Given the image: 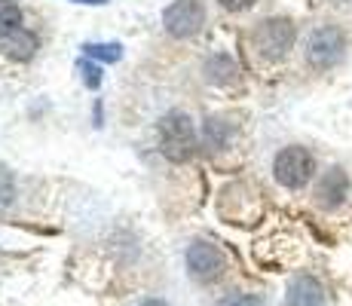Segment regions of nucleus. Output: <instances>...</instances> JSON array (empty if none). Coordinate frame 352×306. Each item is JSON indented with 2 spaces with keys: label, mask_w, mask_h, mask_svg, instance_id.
<instances>
[{
  "label": "nucleus",
  "mask_w": 352,
  "mask_h": 306,
  "mask_svg": "<svg viewBox=\"0 0 352 306\" xmlns=\"http://www.w3.org/2000/svg\"><path fill=\"white\" fill-rule=\"evenodd\" d=\"M160 144H162V153L172 162L190 160L196 147V135H193V122L184 111L166 113V120L160 122Z\"/></svg>",
  "instance_id": "obj_1"
},
{
  "label": "nucleus",
  "mask_w": 352,
  "mask_h": 306,
  "mask_svg": "<svg viewBox=\"0 0 352 306\" xmlns=\"http://www.w3.org/2000/svg\"><path fill=\"white\" fill-rule=\"evenodd\" d=\"M346 52V34H343L337 25H322L309 34L307 40V61L316 67V71H328Z\"/></svg>",
  "instance_id": "obj_2"
},
{
  "label": "nucleus",
  "mask_w": 352,
  "mask_h": 306,
  "mask_svg": "<svg viewBox=\"0 0 352 306\" xmlns=\"http://www.w3.org/2000/svg\"><path fill=\"white\" fill-rule=\"evenodd\" d=\"M313 172H316V160L307 147H285V151H279V156H276V162H273L276 181L288 190L307 187Z\"/></svg>",
  "instance_id": "obj_3"
},
{
  "label": "nucleus",
  "mask_w": 352,
  "mask_h": 306,
  "mask_svg": "<svg viewBox=\"0 0 352 306\" xmlns=\"http://www.w3.org/2000/svg\"><path fill=\"white\" fill-rule=\"evenodd\" d=\"M294 25L288 22V19H267V22H261L254 28V50L261 52L263 58L276 61L282 56H288V50L294 46Z\"/></svg>",
  "instance_id": "obj_4"
},
{
  "label": "nucleus",
  "mask_w": 352,
  "mask_h": 306,
  "mask_svg": "<svg viewBox=\"0 0 352 306\" xmlns=\"http://www.w3.org/2000/svg\"><path fill=\"white\" fill-rule=\"evenodd\" d=\"M187 273H190L196 282H214V278L224 276L227 270V257L224 251L218 248V245L212 242H193L190 248H187Z\"/></svg>",
  "instance_id": "obj_5"
},
{
  "label": "nucleus",
  "mask_w": 352,
  "mask_h": 306,
  "mask_svg": "<svg viewBox=\"0 0 352 306\" xmlns=\"http://www.w3.org/2000/svg\"><path fill=\"white\" fill-rule=\"evenodd\" d=\"M162 22H166V31L175 34V37H190L206 22V10H202L199 0H175L166 10Z\"/></svg>",
  "instance_id": "obj_6"
},
{
  "label": "nucleus",
  "mask_w": 352,
  "mask_h": 306,
  "mask_svg": "<svg viewBox=\"0 0 352 306\" xmlns=\"http://www.w3.org/2000/svg\"><path fill=\"white\" fill-rule=\"evenodd\" d=\"M346 193H349V178L340 166L328 168L319 178V184H316V202H319L322 208H337L346 199Z\"/></svg>",
  "instance_id": "obj_7"
},
{
  "label": "nucleus",
  "mask_w": 352,
  "mask_h": 306,
  "mask_svg": "<svg viewBox=\"0 0 352 306\" xmlns=\"http://www.w3.org/2000/svg\"><path fill=\"white\" fill-rule=\"evenodd\" d=\"M285 306H324V288L319 278L300 273L288 282L285 288Z\"/></svg>",
  "instance_id": "obj_8"
},
{
  "label": "nucleus",
  "mask_w": 352,
  "mask_h": 306,
  "mask_svg": "<svg viewBox=\"0 0 352 306\" xmlns=\"http://www.w3.org/2000/svg\"><path fill=\"white\" fill-rule=\"evenodd\" d=\"M34 50H37V37H34L31 31H25V28H19L16 34H10V37L3 40V52L10 58L25 61V58L34 56Z\"/></svg>",
  "instance_id": "obj_9"
},
{
  "label": "nucleus",
  "mask_w": 352,
  "mask_h": 306,
  "mask_svg": "<svg viewBox=\"0 0 352 306\" xmlns=\"http://www.w3.org/2000/svg\"><path fill=\"white\" fill-rule=\"evenodd\" d=\"M236 74H239V67H236V61L230 56H214L206 61V77L212 83H233Z\"/></svg>",
  "instance_id": "obj_10"
},
{
  "label": "nucleus",
  "mask_w": 352,
  "mask_h": 306,
  "mask_svg": "<svg viewBox=\"0 0 352 306\" xmlns=\"http://www.w3.org/2000/svg\"><path fill=\"white\" fill-rule=\"evenodd\" d=\"M19 28H22V12H19V6L10 3V0H0V40H6Z\"/></svg>",
  "instance_id": "obj_11"
},
{
  "label": "nucleus",
  "mask_w": 352,
  "mask_h": 306,
  "mask_svg": "<svg viewBox=\"0 0 352 306\" xmlns=\"http://www.w3.org/2000/svg\"><path fill=\"white\" fill-rule=\"evenodd\" d=\"M227 141H230V126L224 120H208L206 122V144L212 147H227Z\"/></svg>",
  "instance_id": "obj_12"
},
{
  "label": "nucleus",
  "mask_w": 352,
  "mask_h": 306,
  "mask_svg": "<svg viewBox=\"0 0 352 306\" xmlns=\"http://www.w3.org/2000/svg\"><path fill=\"white\" fill-rule=\"evenodd\" d=\"M83 50L89 58H101V61H120V56H123V50L117 43H89Z\"/></svg>",
  "instance_id": "obj_13"
},
{
  "label": "nucleus",
  "mask_w": 352,
  "mask_h": 306,
  "mask_svg": "<svg viewBox=\"0 0 352 306\" xmlns=\"http://www.w3.org/2000/svg\"><path fill=\"white\" fill-rule=\"evenodd\" d=\"M218 306H263V300L257 294H245V291H233V294L221 297Z\"/></svg>",
  "instance_id": "obj_14"
},
{
  "label": "nucleus",
  "mask_w": 352,
  "mask_h": 306,
  "mask_svg": "<svg viewBox=\"0 0 352 306\" xmlns=\"http://www.w3.org/2000/svg\"><path fill=\"white\" fill-rule=\"evenodd\" d=\"M80 74H83V83L89 86V89H98L101 83V71L96 65H89V61H80Z\"/></svg>",
  "instance_id": "obj_15"
},
{
  "label": "nucleus",
  "mask_w": 352,
  "mask_h": 306,
  "mask_svg": "<svg viewBox=\"0 0 352 306\" xmlns=\"http://www.w3.org/2000/svg\"><path fill=\"white\" fill-rule=\"evenodd\" d=\"M10 199H12V178L6 172H0V208L10 206Z\"/></svg>",
  "instance_id": "obj_16"
},
{
  "label": "nucleus",
  "mask_w": 352,
  "mask_h": 306,
  "mask_svg": "<svg viewBox=\"0 0 352 306\" xmlns=\"http://www.w3.org/2000/svg\"><path fill=\"white\" fill-rule=\"evenodd\" d=\"M221 6L230 12H242V10H248V6H254V0H221Z\"/></svg>",
  "instance_id": "obj_17"
},
{
  "label": "nucleus",
  "mask_w": 352,
  "mask_h": 306,
  "mask_svg": "<svg viewBox=\"0 0 352 306\" xmlns=\"http://www.w3.org/2000/svg\"><path fill=\"white\" fill-rule=\"evenodd\" d=\"M138 306H168L166 300H160V297H147V300H141Z\"/></svg>",
  "instance_id": "obj_18"
},
{
  "label": "nucleus",
  "mask_w": 352,
  "mask_h": 306,
  "mask_svg": "<svg viewBox=\"0 0 352 306\" xmlns=\"http://www.w3.org/2000/svg\"><path fill=\"white\" fill-rule=\"evenodd\" d=\"M77 3H92V6H101V3H107V0H77Z\"/></svg>",
  "instance_id": "obj_19"
},
{
  "label": "nucleus",
  "mask_w": 352,
  "mask_h": 306,
  "mask_svg": "<svg viewBox=\"0 0 352 306\" xmlns=\"http://www.w3.org/2000/svg\"><path fill=\"white\" fill-rule=\"evenodd\" d=\"M340 3H346V0H340Z\"/></svg>",
  "instance_id": "obj_20"
}]
</instances>
